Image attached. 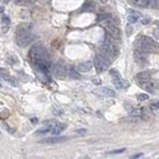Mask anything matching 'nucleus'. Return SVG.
I'll use <instances>...</instances> for the list:
<instances>
[{
	"label": "nucleus",
	"instance_id": "1",
	"mask_svg": "<svg viewBox=\"0 0 159 159\" xmlns=\"http://www.w3.org/2000/svg\"><path fill=\"white\" fill-rule=\"evenodd\" d=\"M29 57L31 59L32 63L38 68L40 71L46 72L49 71L51 67V61L49 59V56L46 53L45 49L41 46H34L29 52Z\"/></svg>",
	"mask_w": 159,
	"mask_h": 159
},
{
	"label": "nucleus",
	"instance_id": "2",
	"mask_svg": "<svg viewBox=\"0 0 159 159\" xmlns=\"http://www.w3.org/2000/svg\"><path fill=\"white\" fill-rule=\"evenodd\" d=\"M135 48H136V51L146 54L156 49L157 44L152 38L149 37V36H141V37L138 39L136 45H135Z\"/></svg>",
	"mask_w": 159,
	"mask_h": 159
},
{
	"label": "nucleus",
	"instance_id": "3",
	"mask_svg": "<svg viewBox=\"0 0 159 159\" xmlns=\"http://www.w3.org/2000/svg\"><path fill=\"white\" fill-rule=\"evenodd\" d=\"M101 50L102 51L103 56L106 57L107 59H114L118 54V46L106 42L102 44Z\"/></svg>",
	"mask_w": 159,
	"mask_h": 159
},
{
	"label": "nucleus",
	"instance_id": "4",
	"mask_svg": "<svg viewBox=\"0 0 159 159\" xmlns=\"http://www.w3.org/2000/svg\"><path fill=\"white\" fill-rule=\"evenodd\" d=\"M94 64L95 70H97L98 73H102V72H105L109 69V60L106 57H105L103 55H97L94 57Z\"/></svg>",
	"mask_w": 159,
	"mask_h": 159
},
{
	"label": "nucleus",
	"instance_id": "5",
	"mask_svg": "<svg viewBox=\"0 0 159 159\" xmlns=\"http://www.w3.org/2000/svg\"><path fill=\"white\" fill-rule=\"evenodd\" d=\"M53 72H54V75H55L56 78H58V79H65L67 77V73H68L65 63H64L63 61H59L54 66Z\"/></svg>",
	"mask_w": 159,
	"mask_h": 159
},
{
	"label": "nucleus",
	"instance_id": "6",
	"mask_svg": "<svg viewBox=\"0 0 159 159\" xmlns=\"http://www.w3.org/2000/svg\"><path fill=\"white\" fill-rule=\"evenodd\" d=\"M34 39V35L31 34L30 32L29 33H26V34H23V35H20V36H16V44L19 46V47H26L28 46L29 44L33 41Z\"/></svg>",
	"mask_w": 159,
	"mask_h": 159
},
{
	"label": "nucleus",
	"instance_id": "7",
	"mask_svg": "<svg viewBox=\"0 0 159 159\" xmlns=\"http://www.w3.org/2000/svg\"><path fill=\"white\" fill-rule=\"evenodd\" d=\"M106 35H109L111 37H116V38H120V30L118 29L117 26H115L113 23H107V25L105 27Z\"/></svg>",
	"mask_w": 159,
	"mask_h": 159
},
{
	"label": "nucleus",
	"instance_id": "8",
	"mask_svg": "<svg viewBox=\"0 0 159 159\" xmlns=\"http://www.w3.org/2000/svg\"><path fill=\"white\" fill-rule=\"evenodd\" d=\"M93 93L99 95V97H114L115 95V91L107 87H99V89L93 91Z\"/></svg>",
	"mask_w": 159,
	"mask_h": 159
},
{
	"label": "nucleus",
	"instance_id": "9",
	"mask_svg": "<svg viewBox=\"0 0 159 159\" xmlns=\"http://www.w3.org/2000/svg\"><path fill=\"white\" fill-rule=\"evenodd\" d=\"M32 25L31 23H22L20 24V25L17 26L15 30V33H16V36H20V35H23V34H26V33H29V32L32 30Z\"/></svg>",
	"mask_w": 159,
	"mask_h": 159
},
{
	"label": "nucleus",
	"instance_id": "10",
	"mask_svg": "<svg viewBox=\"0 0 159 159\" xmlns=\"http://www.w3.org/2000/svg\"><path fill=\"white\" fill-rule=\"evenodd\" d=\"M67 137L64 136H52V137H48L45 139H42L40 143L42 144H57V143H61L67 140Z\"/></svg>",
	"mask_w": 159,
	"mask_h": 159
},
{
	"label": "nucleus",
	"instance_id": "11",
	"mask_svg": "<svg viewBox=\"0 0 159 159\" xmlns=\"http://www.w3.org/2000/svg\"><path fill=\"white\" fill-rule=\"evenodd\" d=\"M141 17V13L137 10H133V9H130L127 12V20L128 22L131 24H134L136 23L139 19Z\"/></svg>",
	"mask_w": 159,
	"mask_h": 159
},
{
	"label": "nucleus",
	"instance_id": "12",
	"mask_svg": "<svg viewBox=\"0 0 159 159\" xmlns=\"http://www.w3.org/2000/svg\"><path fill=\"white\" fill-rule=\"evenodd\" d=\"M151 80V74L149 72H141V73L137 74L136 76V81L139 85H144L147 82H149Z\"/></svg>",
	"mask_w": 159,
	"mask_h": 159
},
{
	"label": "nucleus",
	"instance_id": "13",
	"mask_svg": "<svg viewBox=\"0 0 159 159\" xmlns=\"http://www.w3.org/2000/svg\"><path fill=\"white\" fill-rule=\"evenodd\" d=\"M134 61L139 65H145L147 62V57L144 53H141L139 51H134Z\"/></svg>",
	"mask_w": 159,
	"mask_h": 159
},
{
	"label": "nucleus",
	"instance_id": "14",
	"mask_svg": "<svg viewBox=\"0 0 159 159\" xmlns=\"http://www.w3.org/2000/svg\"><path fill=\"white\" fill-rule=\"evenodd\" d=\"M91 68H93V63L91 61H87V62L79 64L77 70L80 72V73H87V72H90L91 70Z\"/></svg>",
	"mask_w": 159,
	"mask_h": 159
},
{
	"label": "nucleus",
	"instance_id": "15",
	"mask_svg": "<svg viewBox=\"0 0 159 159\" xmlns=\"http://www.w3.org/2000/svg\"><path fill=\"white\" fill-rule=\"evenodd\" d=\"M114 86L117 87V89H126L128 87V83H127L125 80H123L121 77L117 79H113Z\"/></svg>",
	"mask_w": 159,
	"mask_h": 159
},
{
	"label": "nucleus",
	"instance_id": "16",
	"mask_svg": "<svg viewBox=\"0 0 159 159\" xmlns=\"http://www.w3.org/2000/svg\"><path fill=\"white\" fill-rule=\"evenodd\" d=\"M143 86H144V89L147 91H149V93H153V91L157 89V82L154 81V80H150L149 82H147Z\"/></svg>",
	"mask_w": 159,
	"mask_h": 159
},
{
	"label": "nucleus",
	"instance_id": "17",
	"mask_svg": "<svg viewBox=\"0 0 159 159\" xmlns=\"http://www.w3.org/2000/svg\"><path fill=\"white\" fill-rule=\"evenodd\" d=\"M64 129H65V125L60 124V123H55L54 125H52L51 132L53 134H55V135H58V134L61 133Z\"/></svg>",
	"mask_w": 159,
	"mask_h": 159
},
{
	"label": "nucleus",
	"instance_id": "18",
	"mask_svg": "<svg viewBox=\"0 0 159 159\" xmlns=\"http://www.w3.org/2000/svg\"><path fill=\"white\" fill-rule=\"evenodd\" d=\"M69 75L72 79H75V80H78L80 78V74H79V71L76 69L75 67H71L70 70H69Z\"/></svg>",
	"mask_w": 159,
	"mask_h": 159
},
{
	"label": "nucleus",
	"instance_id": "19",
	"mask_svg": "<svg viewBox=\"0 0 159 159\" xmlns=\"http://www.w3.org/2000/svg\"><path fill=\"white\" fill-rule=\"evenodd\" d=\"M52 128V125H48V126H44L42 128H40L38 131H36V134H46L48 132H50Z\"/></svg>",
	"mask_w": 159,
	"mask_h": 159
},
{
	"label": "nucleus",
	"instance_id": "20",
	"mask_svg": "<svg viewBox=\"0 0 159 159\" xmlns=\"http://www.w3.org/2000/svg\"><path fill=\"white\" fill-rule=\"evenodd\" d=\"M14 1L17 5H26V4L32 3L34 0H14Z\"/></svg>",
	"mask_w": 159,
	"mask_h": 159
},
{
	"label": "nucleus",
	"instance_id": "21",
	"mask_svg": "<svg viewBox=\"0 0 159 159\" xmlns=\"http://www.w3.org/2000/svg\"><path fill=\"white\" fill-rule=\"evenodd\" d=\"M109 75L111 76V77H113V79H117V78H120L121 76H120V74L118 73V72L115 70V69H113V70H110V72H109Z\"/></svg>",
	"mask_w": 159,
	"mask_h": 159
},
{
	"label": "nucleus",
	"instance_id": "22",
	"mask_svg": "<svg viewBox=\"0 0 159 159\" xmlns=\"http://www.w3.org/2000/svg\"><path fill=\"white\" fill-rule=\"evenodd\" d=\"M86 133H87V130L83 128H80L75 131V134L77 135V136H83Z\"/></svg>",
	"mask_w": 159,
	"mask_h": 159
},
{
	"label": "nucleus",
	"instance_id": "23",
	"mask_svg": "<svg viewBox=\"0 0 159 159\" xmlns=\"http://www.w3.org/2000/svg\"><path fill=\"white\" fill-rule=\"evenodd\" d=\"M1 21H2V23L4 24V25H9V24H10V19H9V17H8L7 15H3L2 16Z\"/></svg>",
	"mask_w": 159,
	"mask_h": 159
},
{
	"label": "nucleus",
	"instance_id": "24",
	"mask_svg": "<svg viewBox=\"0 0 159 159\" xmlns=\"http://www.w3.org/2000/svg\"><path fill=\"white\" fill-rule=\"evenodd\" d=\"M9 76V73H8V71L6 69H3V68H1L0 69V77H2V78H6Z\"/></svg>",
	"mask_w": 159,
	"mask_h": 159
},
{
	"label": "nucleus",
	"instance_id": "25",
	"mask_svg": "<svg viewBox=\"0 0 159 159\" xmlns=\"http://www.w3.org/2000/svg\"><path fill=\"white\" fill-rule=\"evenodd\" d=\"M138 99L140 102H144V101H147V99H148V95H147L146 94H138Z\"/></svg>",
	"mask_w": 159,
	"mask_h": 159
},
{
	"label": "nucleus",
	"instance_id": "26",
	"mask_svg": "<svg viewBox=\"0 0 159 159\" xmlns=\"http://www.w3.org/2000/svg\"><path fill=\"white\" fill-rule=\"evenodd\" d=\"M5 79H6V81H7V82H9V83H12V85H13V86H17V85H18L17 82H16V80L13 79V78H8V77H6Z\"/></svg>",
	"mask_w": 159,
	"mask_h": 159
},
{
	"label": "nucleus",
	"instance_id": "27",
	"mask_svg": "<svg viewBox=\"0 0 159 159\" xmlns=\"http://www.w3.org/2000/svg\"><path fill=\"white\" fill-rule=\"evenodd\" d=\"M126 149L125 148H121V149H116V150H113V151H110V154H118V153H122L124 152Z\"/></svg>",
	"mask_w": 159,
	"mask_h": 159
},
{
	"label": "nucleus",
	"instance_id": "28",
	"mask_svg": "<svg viewBox=\"0 0 159 159\" xmlns=\"http://www.w3.org/2000/svg\"><path fill=\"white\" fill-rule=\"evenodd\" d=\"M123 106H124V109H125L127 111H128V113H130V111L133 109V106H132V105H130L129 103H127V102H125V103H124V105H123Z\"/></svg>",
	"mask_w": 159,
	"mask_h": 159
},
{
	"label": "nucleus",
	"instance_id": "29",
	"mask_svg": "<svg viewBox=\"0 0 159 159\" xmlns=\"http://www.w3.org/2000/svg\"><path fill=\"white\" fill-rule=\"evenodd\" d=\"M151 109H152L154 111H156L157 110V109H158V103H157V101H154L152 103H151Z\"/></svg>",
	"mask_w": 159,
	"mask_h": 159
},
{
	"label": "nucleus",
	"instance_id": "30",
	"mask_svg": "<svg viewBox=\"0 0 159 159\" xmlns=\"http://www.w3.org/2000/svg\"><path fill=\"white\" fill-rule=\"evenodd\" d=\"M93 83H95V85H99V83H101L102 82H101V80H99V79H94L93 80Z\"/></svg>",
	"mask_w": 159,
	"mask_h": 159
},
{
	"label": "nucleus",
	"instance_id": "31",
	"mask_svg": "<svg viewBox=\"0 0 159 159\" xmlns=\"http://www.w3.org/2000/svg\"><path fill=\"white\" fill-rule=\"evenodd\" d=\"M142 156V153H138V154H134V155H132V156H131V158L132 159H134V158H138V157H141Z\"/></svg>",
	"mask_w": 159,
	"mask_h": 159
},
{
	"label": "nucleus",
	"instance_id": "32",
	"mask_svg": "<svg viewBox=\"0 0 159 159\" xmlns=\"http://www.w3.org/2000/svg\"><path fill=\"white\" fill-rule=\"evenodd\" d=\"M97 1L99 2V3H102V4H105V3L107 2V0H97Z\"/></svg>",
	"mask_w": 159,
	"mask_h": 159
},
{
	"label": "nucleus",
	"instance_id": "33",
	"mask_svg": "<svg viewBox=\"0 0 159 159\" xmlns=\"http://www.w3.org/2000/svg\"><path fill=\"white\" fill-rule=\"evenodd\" d=\"M4 12V7H2V6H0V14H2Z\"/></svg>",
	"mask_w": 159,
	"mask_h": 159
},
{
	"label": "nucleus",
	"instance_id": "34",
	"mask_svg": "<svg viewBox=\"0 0 159 159\" xmlns=\"http://www.w3.org/2000/svg\"><path fill=\"white\" fill-rule=\"evenodd\" d=\"M2 1H3L4 3H8V2L10 1V0H2Z\"/></svg>",
	"mask_w": 159,
	"mask_h": 159
},
{
	"label": "nucleus",
	"instance_id": "35",
	"mask_svg": "<svg viewBox=\"0 0 159 159\" xmlns=\"http://www.w3.org/2000/svg\"><path fill=\"white\" fill-rule=\"evenodd\" d=\"M0 87H1V85H0Z\"/></svg>",
	"mask_w": 159,
	"mask_h": 159
}]
</instances>
